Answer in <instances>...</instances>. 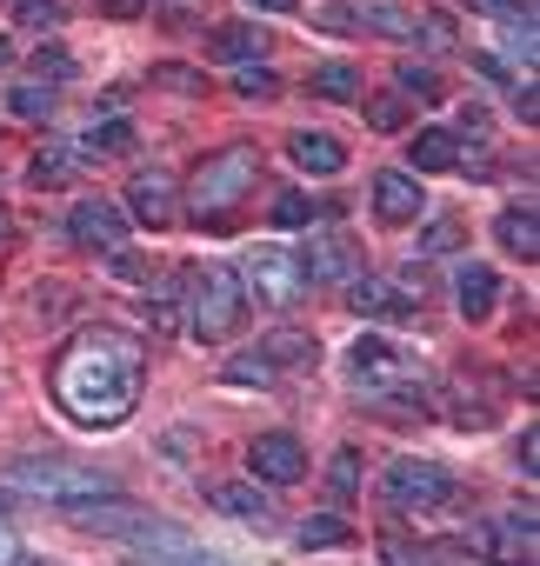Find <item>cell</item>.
<instances>
[{
	"label": "cell",
	"mask_w": 540,
	"mask_h": 566,
	"mask_svg": "<svg viewBox=\"0 0 540 566\" xmlns=\"http://www.w3.org/2000/svg\"><path fill=\"white\" fill-rule=\"evenodd\" d=\"M141 387H147V347L121 327H81L48 367V394L74 427H121L141 407Z\"/></svg>",
	"instance_id": "6da1fadb"
},
{
	"label": "cell",
	"mask_w": 540,
	"mask_h": 566,
	"mask_svg": "<svg viewBox=\"0 0 540 566\" xmlns=\"http://www.w3.org/2000/svg\"><path fill=\"white\" fill-rule=\"evenodd\" d=\"M253 180H260V154H253V147H220V154H207V160L194 167V180H187V213H194L207 233H227V227H233V207L253 193Z\"/></svg>",
	"instance_id": "7a4b0ae2"
},
{
	"label": "cell",
	"mask_w": 540,
	"mask_h": 566,
	"mask_svg": "<svg viewBox=\"0 0 540 566\" xmlns=\"http://www.w3.org/2000/svg\"><path fill=\"white\" fill-rule=\"evenodd\" d=\"M240 327H247V287H240V273L233 266H200L194 287H187V334L200 347H214V340H233Z\"/></svg>",
	"instance_id": "3957f363"
},
{
	"label": "cell",
	"mask_w": 540,
	"mask_h": 566,
	"mask_svg": "<svg viewBox=\"0 0 540 566\" xmlns=\"http://www.w3.org/2000/svg\"><path fill=\"white\" fill-rule=\"evenodd\" d=\"M347 367H354V380L367 387V400H401V407H427V374H420V360L414 354H401L394 340H354V354H347Z\"/></svg>",
	"instance_id": "277c9868"
},
{
	"label": "cell",
	"mask_w": 540,
	"mask_h": 566,
	"mask_svg": "<svg viewBox=\"0 0 540 566\" xmlns=\"http://www.w3.org/2000/svg\"><path fill=\"white\" fill-rule=\"evenodd\" d=\"M8 486L48 500V506H87V500H121V486L94 467H74V460H14L8 467Z\"/></svg>",
	"instance_id": "5b68a950"
},
{
	"label": "cell",
	"mask_w": 540,
	"mask_h": 566,
	"mask_svg": "<svg viewBox=\"0 0 540 566\" xmlns=\"http://www.w3.org/2000/svg\"><path fill=\"white\" fill-rule=\"evenodd\" d=\"M381 500L394 513H440V506H454V473L434 460H394L381 473Z\"/></svg>",
	"instance_id": "8992f818"
},
{
	"label": "cell",
	"mask_w": 540,
	"mask_h": 566,
	"mask_svg": "<svg viewBox=\"0 0 540 566\" xmlns=\"http://www.w3.org/2000/svg\"><path fill=\"white\" fill-rule=\"evenodd\" d=\"M240 287H247V301H260V307H294V301L308 294V280H301V260H294L288 247H253V253L240 260Z\"/></svg>",
	"instance_id": "52a82bcc"
},
{
	"label": "cell",
	"mask_w": 540,
	"mask_h": 566,
	"mask_svg": "<svg viewBox=\"0 0 540 566\" xmlns=\"http://www.w3.org/2000/svg\"><path fill=\"white\" fill-rule=\"evenodd\" d=\"M467 546L487 553V559H500V566H527L533 559V506L527 513H487V520H474Z\"/></svg>",
	"instance_id": "ba28073f"
},
{
	"label": "cell",
	"mask_w": 540,
	"mask_h": 566,
	"mask_svg": "<svg viewBox=\"0 0 540 566\" xmlns=\"http://www.w3.org/2000/svg\"><path fill=\"white\" fill-rule=\"evenodd\" d=\"M301 260V280L308 287H334V280H354L361 273V253L347 233H308V247L294 253Z\"/></svg>",
	"instance_id": "9c48e42d"
},
{
	"label": "cell",
	"mask_w": 540,
	"mask_h": 566,
	"mask_svg": "<svg viewBox=\"0 0 540 566\" xmlns=\"http://www.w3.org/2000/svg\"><path fill=\"white\" fill-rule=\"evenodd\" d=\"M247 467L260 486H294V480H308V447L294 433H260L247 447Z\"/></svg>",
	"instance_id": "30bf717a"
},
{
	"label": "cell",
	"mask_w": 540,
	"mask_h": 566,
	"mask_svg": "<svg viewBox=\"0 0 540 566\" xmlns=\"http://www.w3.org/2000/svg\"><path fill=\"white\" fill-rule=\"evenodd\" d=\"M68 233H74L81 247H94V253H114V247H127V207L94 193V200H81V207H74Z\"/></svg>",
	"instance_id": "8fae6325"
},
{
	"label": "cell",
	"mask_w": 540,
	"mask_h": 566,
	"mask_svg": "<svg viewBox=\"0 0 540 566\" xmlns=\"http://www.w3.org/2000/svg\"><path fill=\"white\" fill-rule=\"evenodd\" d=\"M127 207H134V220H141V227H154V233H160V227L180 213L174 174H167V167H141V174H134V187H127Z\"/></svg>",
	"instance_id": "7c38bea8"
},
{
	"label": "cell",
	"mask_w": 540,
	"mask_h": 566,
	"mask_svg": "<svg viewBox=\"0 0 540 566\" xmlns=\"http://www.w3.org/2000/svg\"><path fill=\"white\" fill-rule=\"evenodd\" d=\"M347 8V28H374L387 41H420V14L401 8V0H341Z\"/></svg>",
	"instance_id": "4fadbf2b"
},
{
	"label": "cell",
	"mask_w": 540,
	"mask_h": 566,
	"mask_svg": "<svg viewBox=\"0 0 540 566\" xmlns=\"http://www.w3.org/2000/svg\"><path fill=\"white\" fill-rule=\"evenodd\" d=\"M347 307H354L361 321H407L420 301H407V294H401V280H367V273H354Z\"/></svg>",
	"instance_id": "5bb4252c"
},
{
	"label": "cell",
	"mask_w": 540,
	"mask_h": 566,
	"mask_svg": "<svg viewBox=\"0 0 540 566\" xmlns=\"http://www.w3.org/2000/svg\"><path fill=\"white\" fill-rule=\"evenodd\" d=\"M374 213H381L387 227L420 220V180H414V174H374Z\"/></svg>",
	"instance_id": "9a60e30c"
},
{
	"label": "cell",
	"mask_w": 540,
	"mask_h": 566,
	"mask_svg": "<svg viewBox=\"0 0 540 566\" xmlns=\"http://www.w3.org/2000/svg\"><path fill=\"white\" fill-rule=\"evenodd\" d=\"M454 301H460V314H467V321H487V314H494V301H500V273H494V266H460Z\"/></svg>",
	"instance_id": "2e32d148"
},
{
	"label": "cell",
	"mask_w": 540,
	"mask_h": 566,
	"mask_svg": "<svg viewBox=\"0 0 540 566\" xmlns=\"http://www.w3.org/2000/svg\"><path fill=\"white\" fill-rule=\"evenodd\" d=\"M407 160H414V174H447V167H460V134H447V127H420L414 147H407Z\"/></svg>",
	"instance_id": "e0dca14e"
},
{
	"label": "cell",
	"mask_w": 540,
	"mask_h": 566,
	"mask_svg": "<svg viewBox=\"0 0 540 566\" xmlns=\"http://www.w3.org/2000/svg\"><path fill=\"white\" fill-rule=\"evenodd\" d=\"M494 233H500V247H507L513 260H540V213H533V200H527V207H507V213L494 220Z\"/></svg>",
	"instance_id": "ac0fdd59"
},
{
	"label": "cell",
	"mask_w": 540,
	"mask_h": 566,
	"mask_svg": "<svg viewBox=\"0 0 540 566\" xmlns=\"http://www.w3.org/2000/svg\"><path fill=\"white\" fill-rule=\"evenodd\" d=\"M288 154H294L308 174H341V167H347V147H341V140H328V134H294V140H288Z\"/></svg>",
	"instance_id": "d6986e66"
},
{
	"label": "cell",
	"mask_w": 540,
	"mask_h": 566,
	"mask_svg": "<svg viewBox=\"0 0 540 566\" xmlns=\"http://www.w3.org/2000/svg\"><path fill=\"white\" fill-rule=\"evenodd\" d=\"M74 167H81V147H74V140H48V147L34 154V167H28V174H34V187H68V180H74Z\"/></svg>",
	"instance_id": "ffe728a7"
},
{
	"label": "cell",
	"mask_w": 540,
	"mask_h": 566,
	"mask_svg": "<svg viewBox=\"0 0 540 566\" xmlns=\"http://www.w3.org/2000/svg\"><path fill=\"white\" fill-rule=\"evenodd\" d=\"M260 354L274 360V367H314V360H321L314 334H301V327H281V334H267V340H260Z\"/></svg>",
	"instance_id": "44dd1931"
},
{
	"label": "cell",
	"mask_w": 540,
	"mask_h": 566,
	"mask_svg": "<svg viewBox=\"0 0 540 566\" xmlns=\"http://www.w3.org/2000/svg\"><path fill=\"white\" fill-rule=\"evenodd\" d=\"M260 48H267V34H260L253 21H240V28H220V34L207 41V54H214V61H260Z\"/></svg>",
	"instance_id": "7402d4cb"
},
{
	"label": "cell",
	"mask_w": 540,
	"mask_h": 566,
	"mask_svg": "<svg viewBox=\"0 0 540 566\" xmlns=\"http://www.w3.org/2000/svg\"><path fill=\"white\" fill-rule=\"evenodd\" d=\"M314 94H321V101H361L367 81H361L347 61H328V67H314Z\"/></svg>",
	"instance_id": "603a6c76"
},
{
	"label": "cell",
	"mask_w": 540,
	"mask_h": 566,
	"mask_svg": "<svg viewBox=\"0 0 540 566\" xmlns=\"http://www.w3.org/2000/svg\"><path fill=\"white\" fill-rule=\"evenodd\" d=\"M354 493H361V453L341 447V453L328 460V500H334V506H354Z\"/></svg>",
	"instance_id": "cb8c5ba5"
},
{
	"label": "cell",
	"mask_w": 540,
	"mask_h": 566,
	"mask_svg": "<svg viewBox=\"0 0 540 566\" xmlns=\"http://www.w3.org/2000/svg\"><path fill=\"white\" fill-rule=\"evenodd\" d=\"M214 506L233 513V520H267V513H274L260 486H214Z\"/></svg>",
	"instance_id": "d4e9b609"
},
{
	"label": "cell",
	"mask_w": 540,
	"mask_h": 566,
	"mask_svg": "<svg viewBox=\"0 0 540 566\" xmlns=\"http://www.w3.org/2000/svg\"><path fill=\"white\" fill-rule=\"evenodd\" d=\"M394 74H401V94H407V101H420V107H434V101L447 94V87H440V74H434L427 61H401Z\"/></svg>",
	"instance_id": "484cf974"
},
{
	"label": "cell",
	"mask_w": 540,
	"mask_h": 566,
	"mask_svg": "<svg viewBox=\"0 0 540 566\" xmlns=\"http://www.w3.org/2000/svg\"><path fill=\"white\" fill-rule=\"evenodd\" d=\"M227 380H233V387H274V380H281V367L253 347V354H233V360H227Z\"/></svg>",
	"instance_id": "4316f807"
},
{
	"label": "cell",
	"mask_w": 540,
	"mask_h": 566,
	"mask_svg": "<svg viewBox=\"0 0 540 566\" xmlns=\"http://www.w3.org/2000/svg\"><path fill=\"white\" fill-rule=\"evenodd\" d=\"M354 539V526L341 520V513H314V520H301V546L314 553V546H347Z\"/></svg>",
	"instance_id": "83f0119b"
},
{
	"label": "cell",
	"mask_w": 540,
	"mask_h": 566,
	"mask_svg": "<svg viewBox=\"0 0 540 566\" xmlns=\"http://www.w3.org/2000/svg\"><path fill=\"white\" fill-rule=\"evenodd\" d=\"M500 21H507V54L527 61V74H533V8H527V14L513 8V14H500Z\"/></svg>",
	"instance_id": "f1b7e54d"
},
{
	"label": "cell",
	"mask_w": 540,
	"mask_h": 566,
	"mask_svg": "<svg viewBox=\"0 0 540 566\" xmlns=\"http://www.w3.org/2000/svg\"><path fill=\"white\" fill-rule=\"evenodd\" d=\"M361 101H367V120H374L381 134H401V127H407V101H401V94H361Z\"/></svg>",
	"instance_id": "f546056e"
},
{
	"label": "cell",
	"mask_w": 540,
	"mask_h": 566,
	"mask_svg": "<svg viewBox=\"0 0 540 566\" xmlns=\"http://www.w3.org/2000/svg\"><path fill=\"white\" fill-rule=\"evenodd\" d=\"M81 147H87V154H127V147H134V127H127V120H94V134H87Z\"/></svg>",
	"instance_id": "4dcf8cb0"
},
{
	"label": "cell",
	"mask_w": 540,
	"mask_h": 566,
	"mask_svg": "<svg viewBox=\"0 0 540 566\" xmlns=\"http://www.w3.org/2000/svg\"><path fill=\"white\" fill-rule=\"evenodd\" d=\"M8 114H21V120H48V114H54V87H14V94H8Z\"/></svg>",
	"instance_id": "1f68e13d"
},
{
	"label": "cell",
	"mask_w": 540,
	"mask_h": 566,
	"mask_svg": "<svg viewBox=\"0 0 540 566\" xmlns=\"http://www.w3.org/2000/svg\"><path fill=\"white\" fill-rule=\"evenodd\" d=\"M454 247H460V220L454 213H434L427 233H420V253H454Z\"/></svg>",
	"instance_id": "d6a6232c"
},
{
	"label": "cell",
	"mask_w": 540,
	"mask_h": 566,
	"mask_svg": "<svg viewBox=\"0 0 540 566\" xmlns=\"http://www.w3.org/2000/svg\"><path fill=\"white\" fill-rule=\"evenodd\" d=\"M34 74H41V87L68 81V74H74V54H68V48H41V54H34Z\"/></svg>",
	"instance_id": "836d02e7"
},
{
	"label": "cell",
	"mask_w": 540,
	"mask_h": 566,
	"mask_svg": "<svg viewBox=\"0 0 540 566\" xmlns=\"http://www.w3.org/2000/svg\"><path fill=\"white\" fill-rule=\"evenodd\" d=\"M314 220V200L308 193H281L274 200V227H308Z\"/></svg>",
	"instance_id": "e575fe53"
},
{
	"label": "cell",
	"mask_w": 540,
	"mask_h": 566,
	"mask_svg": "<svg viewBox=\"0 0 540 566\" xmlns=\"http://www.w3.org/2000/svg\"><path fill=\"white\" fill-rule=\"evenodd\" d=\"M14 14H21L28 28H41V34H48V28L61 21V0H21V8H14Z\"/></svg>",
	"instance_id": "d590c367"
},
{
	"label": "cell",
	"mask_w": 540,
	"mask_h": 566,
	"mask_svg": "<svg viewBox=\"0 0 540 566\" xmlns=\"http://www.w3.org/2000/svg\"><path fill=\"white\" fill-rule=\"evenodd\" d=\"M420 41L427 48H454V14H420Z\"/></svg>",
	"instance_id": "8d00e7d4"
},
{
	"label": "cell",
	"mask_w": 540,
	"mask_h": 566,
	"mask_svg": "<svg viewBox=\"0 0 540 566\" xmlns=\"http://www.w3.org/2000/svg\"><path fill=\"white\" fill-rule=\"evenodd\" d=\"M447 413H454L460 427H494V407H487V400H447Z\"/></svg>",
	"instance_id": "74e56055"
},
{
	"label": "cell",
	"mask_w": 540,
	"mask_h": 566,
	"mask_svg": "<svg viewBox=\"0 0 540 566\" xmlns=\"http://www.w3.org/2000/svg\"><path fill=\"white\" fill-rule=\"evenodd\" d=\"M233 87H240L247 101H253V94L267 101V94H274V74H260V67H247V74H233Z\"/></svg>",
	"instance_id": "f35d334b"
},
{
	"label": "cell",
	"mask_w": 540,
	"mask_h": 566,
	"mask_svg": "<svg viewBox=\"0 0 540 566\" xmlns=\"http://www.w3.org/2000/svg\"><path fill=\"white\" fill-rule=\"evenodd\" d=\"M147 0H101V21H141Z\"/></svg>",
	"instance_id": "ab89813d"
},
{
	"label": "cell",
	"mask_w": 540,
	"mask_h": 566,
	"mask_svg": "<svg viewBox=\"0 0 540 566\" xmlns=\"http://www.w3.org/2000/svg\"><path fill=\"white\" fill-rule=\"evenodd\" d=\"M154 74H160V81H167V87H180V94H200V87H207V81H194V74H187V67H154Z\"/></svg>",
	"instance_id": "60d3db41"
},
{
	"label": "cell",
	"mask_w": 540,
	"mask_h": 566,
	"mask_svg": "<svg viewBox=\"0 0 540 566\" xmlns=\"http://www.w3.org/2000/svg\"><path fill=\"white\" fill-rule=\"evenodd\" d=\"M460 134H487V107L467 101V107H460Z\"/></svg>",
	"instance_id": "b9f144b4"
},
{
	"label": "cell",
	"mask_w": 540,
	"mask_h": 566,
	"mask_svg": "<svg viewBox=\"0 0 540 566\" xmlns=\"http://www.w3.org/2000/svg\"><path fill=\"white\" fill-rule=\"evenodd\" d=\"M533 440H540V433H533V427H527V433H520V447H513V460H520V467H527V473H533V467H540V453H533Z\"/></svg>",
	"instance_id": "7bdbcfd3"
},
{
	"label": "cell",
	"mask_w": 540,
	"mask_h": 566,
	"mask_svg": "<svg viewBox=\"0 0 540 566\" xmlns=\"http://www.w3.org/2000/svg\"><path fill=\"white\" fill-rule=\"evenodd\" d=\"M14 559H21V539H14L8 526H0V566H14Z\"/></svg>",
	"instance_id": "ee69618b"
},
{
	"label": "cell",
	"mask_w": 540,
	"mask_h": 566,
	"mask_svg": "<svg viewBox=\"0 0 540 566\" xmlns=\"http://www.w3.org/2000/svg\"><path fill=\"white\" fill-rule=\"evenodd\" d=\"M180 566H227L220 553H194V546H180Z\"/></svg>",
	"instance_id": "f6af8a7d"
},
{
	"label": "cell",
	"mask_w": 540,
	"mask_h": 566,
	"mask_svg": "<svg viewBox=\"0 0 540 566\" xmlns=\"http://www.w3.org/2000/svg\"><path fill=\"white\" fill-rule=\"evenodd\" d=\"M474 8H480V14H513L520 0H474Z\"/></svg>",
	"instance_id": "bcb514c9"
},
{
	"label": "cell",
	"mask_w": 540,
	"mask_h": 566,
	"mask_svg": "<svg viewBox=\"0 0 540 566\" xmlns=\"http://www.w3.org/2000/svg\"><path fill=\"white\" fill-rule=\"evenodd\" d=\"M253 8H267V14H288V8H294V0H253Z\"/></svg>",
	"instance_id": "7dc6e473"
},
{
	"label": "cell",
	"mask_w": 540,
	"mask_h": 566,
	"mask_svg": "<svg viewBox=\"0 0 540 566\" xmlns=\"http://www.w3.org/2000/svg\"><path fill=\"white\" fill-rule=\"evenodd\" d=\"M8 61H14V48H8V34H0V67H8Z\"/></svg>",
	"instance_id": "c3c4849f"
},
{
	"label": "cell",
	"mask_w": 540,
	"mask_h": 566,
	"mask_svg": "<svg viewBox=\"0 0 540 566\" xmlns=\"http://www.w3.org/2000/svg\"><path fill=\"white\" fill-rule=\"evenodd\" d=\"M0 240H8V207H0Z\"/></svg>",
	"instance_id": "681fc988"
},
{
	"label": "cell",
	"mask_w": 540,
	"mask_h": 566,
	"mask_svg": "<svg viewBox=\"0 0 540 566\" xmlns=\"http://www.w3.org/2000/svg\"><path fill=\"white\" fill-rule=\"evenodd\" d=\"M14 566H48V559H14Z\"/></svg>",
	"instance_id": "f907efd6"
}]
</instances>
